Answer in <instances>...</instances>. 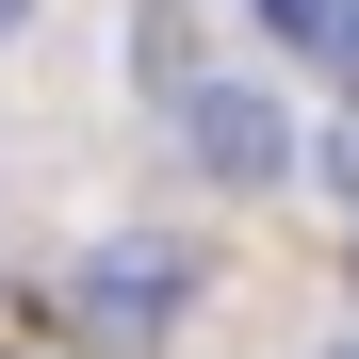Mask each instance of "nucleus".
Wrapping results in <instances>:
<instances>
[{"instance_id": "5", "label": "nucleus", "mask_w": 359, "mask_h": 359, "mask_svg": "<svg viewBox=\"0 0 359 359\" xmlns=\"http://www.w3.org/2000/svg\"><path fill=\"white\" fill-rule=\"evenodd\" d=\"M0 33H17V0H0Z\"/></svg>"}, {"instance_id": "2", "label": "nucleus", "mask_w": 359, "mask_h": 359, "mask_svg": "<svg viewBox=\"0 0 359 359\" xmlns=\"http://www.w3.org/2000/svg\"><path fill=\"white\" fill-rule=\"evenodd\" d=\"M196 163H212V180H278V163H294V131H278V98H245V82H212V98H196Z\"/></svg>"}, {"instance_id": "4", "label": "nucleus", "mask_w": 359, "mask_h": 359, "mask_svg": "<svg viewBox=\"0 0 359 359\" xmlns=\"http://www.w3.org/2000/svg\"><path fill=\"white\" fill-rule=\"evenodd\" d=\"M327 66H343V82H359V0H343V17H327Z\"/></svg>"}, {"instance_id": "3", "label": "nucleus", "mask_w": 359, "mask_h": 359, "mask_svg": "<svg viewBox=\"0 0 359 359\" xmlns=\"http://www.w3.org/2000/svg\"><path fill=\"white\" fill-rule=\"evenodd\" d=\"M327 17H343V0H262V33H311V49H327Z\"/></svg>"}, {"instance_id": "1", "label": "nucleus", "mask_w": 359, "mask_h": 359, "mask_svg": "<svg viewBox=\"0 0 359 359\" xmlns=\"http://www.w3.org/2000/svg\"><path fill=\"white\" fill-rule=\"evenodd\" d=\"M180 278H196L180 245H98V262L66 278V343H82V359H147V343L180 327Z\"/></svg>"}, {"instance_id": "6", "label": "nucleus", "mask_w": 359, "mask_h": 359, "mask_svg": "<svg viewBox=\"0 0 359 359\" xmlns=\"http://www.w3.org/2000/svg\"><path fill=\"white\" fill-rule=\"evenodd\" d=\"M343 359H359V343H343Z\"/></svg>"}]
</instances>
